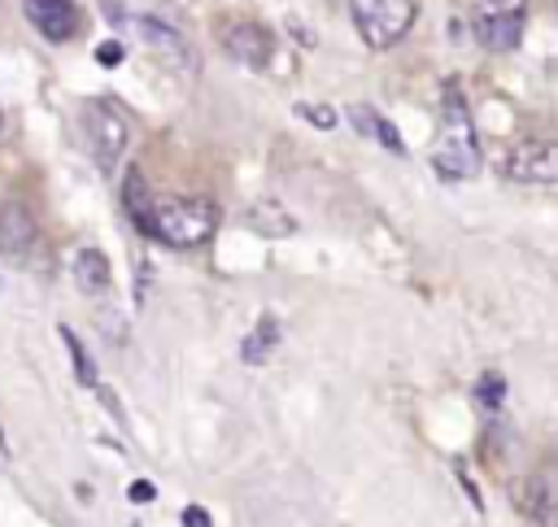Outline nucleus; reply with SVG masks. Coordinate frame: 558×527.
I'll list each match as a JSON object with an SVG mask.
<instances>
[{
    "instance_id": "nucleus-19",
    "label": "nucleus",
    "mask_w": 558,
    "mask_h": 527,
    "mask_svg": "<svg viewBox=\"0 0 558 527\" xmlns=\"http://www.w3.org/2000/svg\"><path fill=\"white\" fill-rule=\"evenodd\" d=\"M96 61H100V65H118V61H122V44H100V48H96Z\"/></svg>"
},
{
    "instance_id": "nucleus-10",
    "label": "nucleus",
    "mask_w": 558,
    "mask_h": 527,
    "mask_svg": "<svg viewBox=\"0 0 558 527\" xmlns=\"http://www.w3.org/2000/svg\"><path fill=\"white\" fill-rule=\"evenodd\" d=\"M74 279L87 296H105L113 287V270H109V257L100 248H78L74 253Z\"/></svg>"
},
{
    "instance_id": "nucleus-11",
    "label": "nucleus",
    "mask_w": 558,
    "mask_h": 527,
    "mask_svg": "<svg viewBox=\"0 0 558 527\" xmlns=\"http://www.w3.org/2000/svg\"><path fill=\"white\" fill-rule=\"evenodd\" d=\"M349 122H357V131H366V135H375L388 152H405V144H401V135H397V126L388 122V118H379L375 109H366V105H353L349 109Z\"/></svg>"
},
{
    "instance_id": "nucleus-15",
    "label": "nucleus",
    "mask_w": 558,
    "mask_h": 527,
    "mask_svg": "<svg viewBox=\"0 0 558 527\" xmlns=\"http://www.w3.org/2000/svg\"><path fill=\"white\" fill-rule=\"evenodd\" d=\"M61 340H65V348H70V357H74V366H78V379H83V383H92V361H87V353H83L78 335H74L70 327H61Z\"/></svg>"
},
{
    "instance_id": "nucleus-3",
    "label": "nucleus",
    "mask_w": 558,
    "mask_h": 527,
    "mask_svg": "<svg viewBox=\"0 0 558 527\" xmlns=\"http://www.w3.org/2000/svg\"><path fill=\"white\" fill-rule=\"evenodd\" d=\"M353 9V26L362 35L366 48H392L410 22H414V0H349Z\"/></svg>"
},
{
    "instance_id": "nucleus-9",
    "label": "nucleus",
    "mask_w": 558,
    "mask_h": 527,
    "mask_svg": "<svg viewBox=\"0 0 558 527\" xmlns=\"http://www.w3.org/2000/svg\"><path fill=\"white\" fill-rule=\"evenodd\" d=\"M270 48H275V39H270V30H262L257 22H235V26L227 30V52H231L235 61H244V65H266V61H270Z\"/></svg>"
},
{
    "instance_id": "nucleus-20",
    "label": "nucleus",
    "mask_w": 558,
    "mask_h": 527,
    "mask_svg": "<svg viewBox=\"0 0 558 527\" xmlns=\"http://www.w3.org/2000/svg\"><path fill=\"white\" fill-rule=\"evenodd\" d=\"M183 527H209V514H205L201 505H187V510H183Z\"/></svg>"
},
{
    "instance_id": "nucleus-17",
    "label": "nucleus",
    "mask_w": 558,
    "mask_h": 527,
    "mask_svg": "<svg viewBox=\"0 0 558 527\" xmlns=\"http://www.w3.org/2000/svg\"><path fill=\"white\" fill-rule=\"evenodd\" d=\"M296 113H301V118H310V122H318V126H336V113H331L327 105H301Z\"/></svg>"
},
{
    "instance_id": "nucleus-16",
    "label": "nucleus",
    "mask_w": 558,
    "mask_h": 527,
    "mask_svg": "<svg viewBox=\"0 0 558 527\" xmlns=\"http://www.w3.org/2000/svg\"><path fill=\"white\" fill-rule=\"evenodd\" d=\"M480 405H488V409L501 405V375H484L480 379Z\"/></svg>"
},
{
    "instance_id": "nucleus-4",
    "label": "nucleus",
    "mask_w": 558,
    "mask_h": 527,
    "mask_svg": "<svg viewBox=\"0 0 558 527\" xmlns=\"http://www.w3.org/2000/svg\"><path fill=\"white\" fill-rule=\"evenodd\" d=\"M523 22H527L523 0H475V13H471L475 39L493 52H510L523 35Z\"/></svg>"
},
{
    "instance_id": "nucleus-6",
    "label": "nucleus",
    "mask_w": 558,
    "mask_h": 527,
    "mask_svg": "<svg viewBox=\"0 0 558 527\" xmlns=\"http://www.w3.org/2000/svg\"><path fill=\"white\" fill-rule=\"evenodd\" d=\"M83 139H87L92 157L109 170V166L118 161V152L126 148V126H122V118H118L109 105L92 100V105L83 109Z\"/></svg>"
},
{
    "instance_id": "nucleus-14",
    "label": "nucleus",
    "mask_w": 558,
    "mask_h": 527,
    "mask_svg": "<svg viewBox=\"0 0 558 527\" xmlns=\"http://www.w3.org/2000/svg\"><path fill=\"white\" fill-rule=\"evenodd\" d=\"M135 30H140V35H144L153 48H166V52H179V57H187L183 39H179L174 30H166L161 22H153V17H140V22H135Z\"/></svg>"
},
{
    "instance_id": "nucleus-13",
    "label": "nucleus",
    "mask_w": 558,
    "mask_h": 527,
    "mask_svg": "<svg viewBox=\"0 0 558 527\" xmlns=\"http://www.w3.org/2000/svg\"><path fill=\"white\" fill-rule=\"evenodd\" d=\"M523 510L541 523V527H554V479L549 475H532L527 488H523Z\"/></svg>"
},
{
    "instance_id": "nucleus-18",
    "label": "nucleus",
    "mask_w": 558,
    "mask_h": 527,
    "mask_svg": "<svg viewBox=\"0 0 558 527\" xmlns=\"http://www.w3.org/2000/svg\"><path fill=\"white\" fill-rule=\"evenodd\" d=\"M126 497H131V501H135V505H148V501H153V497H157V488H153V483H148V479H135V483H131V488H126Z\"/></svg>"
},
{
    "instance_id": "nucleus-8",
    "label": "nucleus",
    "mask_w": 558,
    "mask_h": 527,
    "mask_svg": "<svg viewBox=\"0 0 558 527\" xmlns=\"http://www.w3.org/2000/svg\"><path fill=\"white\" fill-rule=\"evenodd\" d=\"M22 13H26V22H31L44 39H52V44H65V39L78 30V9H74V0H22Z\"/></svg>"
},
{
    "instance_id": "nucleus-1",
    "label": "nucleus",
    "mask_w": 558,
    "mask_h": 527,
    "mask_svg": "<svg viewBox=\"0 0 558 527\" xmlns=\"http://www.w3.org/2000/svg\"><path fill=\"white\" fill-rule=\"evenodd\" d=\"M135 226L170 248H201L218 231V209L196 196H144L135 209Z\"/></svg>"
},
{
    "instance_id": "nucleus-5",
    "label": "nucleus",
    "mask_w": 558,
    "mask_h": 527,
    "mask_svg": "<svg viewBox=\"0 0 558 527\" xmlns=\"http://www.w3.org/2000/svg\"><path fill=\"white\" fill-rule=\"evenodd\" d=\"M501 174L510 183H532V187H549L558 179V152L549 139H519L514 148H506L501 157Z\"/></svg>"
},
{
    "instance_id": "nucleus-7",
    "label": "nucleus",
    "mask_w": 558,
    "mask_h": 527,
    "mask_svg": "<svg viewBox=\"0 0 558 527\" xmlns=\"http://www.w3.org/2000/svg\"><path fill=\"white\" fill-rule=\"evenodd\" d=\"M35 253V218L22 200L0 205V257L9 266H31Z\"/></svg>"
},
{
    "instance_id": "nucleus-2",
    "label": "nucleus",
    "mask_w": 558,
    "mask_h": 527,
    "mask_svg": "<svg viewBox=\"0 0 558 527\" xmlns=\"http://www.w3.org/2000/svg\"><path fill=\"white\" fill-rule=\"evenodd\" d=\"M432 166L445 179H471L480 170V139H475V122L466 113V100H462L458 83H445V105H440V126H436V144H432Z\"/></svg>"
},
{
    "instance_id": "nucleus-12",
    "label": "nucleus",
    "mask_w": 558,
    "mask_h": 527,
    "mask_svg": "<svg viewBox=\"0 0 558 527\" xmlns=\"http://www.w3.org/2000/svg\"><path fill=\"white\" fill-rule=\"evenodd\" d=\"M279 344V322L270 318V314H262L257 318V327L244 335V344H240V357L248 361V366H257V361H266L270 357V348Z\"/></svg>"
}]
</instances>
